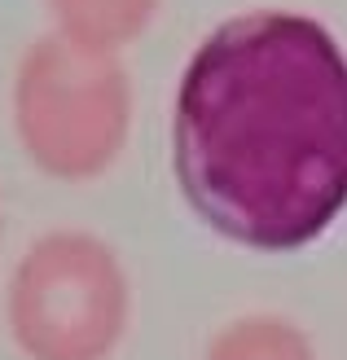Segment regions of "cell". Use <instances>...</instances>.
<instances>
[{
  "label": "cell",
  "instance_id": "cell-1",
  "mask_svg": "<svg viewBox=\"0 0 347 360\" xmlns=\"http://www.w3.org/2000/svg\"><path fill=\"white\" fill-rule=\"evenodd\" d=\"M189 211L246 250H303L347 211V49L313 13L246 9L189 53L172 105Z\"/></svg>",
  "mask_w": 347,
  "mask_h": 360
},
{
  "label": "cell",
  "instance_id": "cell-2",
  "mask_svg": "<svg viewBox=\"0 0 347 360\" xmlns=\"http://www.w3.org/2000/svg\"><path fill=\"white\" fill-rule=\"evenodd\" d=\"M13 136L35 172L80 185L111 172L132 132V75L119 53L40 35L13 66Z\"/></svg>",
  "mask_w": 347,
  "mask_h": 360
},
{
  "label": "cell",
  "instance_id": "cell-3",
  "mask_svg": "<svg viewBox=\"0 0 347 360\" xmlns=\"http://www.w3.org/2000/svg\"><path fill=\"white\" fill-rule=\"evenodd\" d=\"M5 316L27 360H111L132 321V285L97 233L49 229L13 264Z\"/></svg>",
  "mask_w": 347,
  "mask_h": 360
},
{
  "label": "cell",
  "instance_id": "cell-5",
  "mask_svg": "<svg viewBox=\"0 0 347 360\" xmlns=\"http://www.w3.org/2000/svg\"><path fill=\"white\" fill-rule=\"evenodd\" d=\"M203 360H317V347L295 321L251 312L237 316L211 338Z\"/></svg>",
  "mask_w": 347,
  "mask_h": 360
},
{
  "label": "cell",
  "instance_id": "cell-4",
  "mask_svg": "<svg viewBox=\"0 0 347 360\" xmlns=\"http://www.w3.org/2000/svg\"><path fill=\"white\" fill-rule=\"evenodd\" d=\"M163 0H49V13L62 35L88 49L123 53L154 22Z\"/></svg>",
  "mask_w": 347,
  "mask_h": 360
}]
</instances>
